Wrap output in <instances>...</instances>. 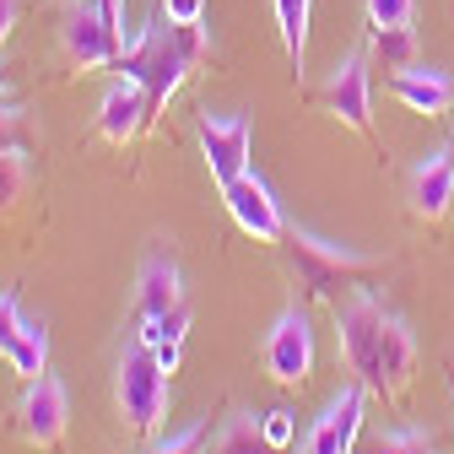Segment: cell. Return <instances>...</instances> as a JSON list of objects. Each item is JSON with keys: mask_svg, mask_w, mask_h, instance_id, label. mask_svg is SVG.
I'll use <instances>...</instances> for the list:
<instances>
[{"mask_svg": "<svg viewBox=\"0 0 454 454\" xmlns=\"http://www.w3.org/2000/svg\"><path fill=\"white\" fill-rule=\"evenodd\" d=\"M384 325H389V309L379 303L373 287H357L347 303H335V347H340V363H347L357 373V384H368V389L379 379Z\"/></svg>", "mask_w": 454, "mask_h": 454, "instance_id": "cell-4", "label": "cell"}, {"mask_svg": "<svg viewBox=\"0 0 454 454\" xmlns=\"http://www.w3.org/2000/svg\"><path fill=\"white\" fill-rule=\"evenodd\" d=\"M368 54H373L389 76H395V71H411V66H417V33H411V22H406V27H373Z\"/></svg>", "mask_w": 454, "mask_h": 454, "instance_id": "cell-18", "label": "cell"}, {"mask_svg": "<svg viewBox=\"0 0 454 454\" xmlns=\"http://www.w3.org/2000/svg\"><path fill=\"white\" fill-rule=\"evenodd\" d=\"M449 157H454V141H449Z\"/></svg>", "mask_w": 454, "mask_h": 454, "instance_id": "cell-34", "label": "cell"}, {"mask_svg": "<svg viewBox=\"0 0 454 454\" xmlns=\"http://www.w3.org/2000/svg\"><path fill=\"white\" fill-rule=\"evenodd\" d=\"M200 454H276V449H270V438H265V417H260V411H239Z\"/></svg>", "mask_w": 454, "mask_h": 454, "instance_id": "cell-17", "label": "cell"}, {"mask_svg": "<svg viewBox=\"0 0 454 454\" xmlns=\"http://www.w3.org/2000/svg\"><path fill=\"white\" fill-rule=\"evenodd\" d=\"M417 379V335L401 314H389L384 325V347H379V379H373V395L384 401H406V389Z\"/></svg>", "mask_w": 454, "mask_h": 454, "instance_id": "cell-14", "label": "cell"}, {"mask_svg": "<svg viewBox=\"0 0 454 454\" xmlns=\"http://www.w3.org/2000/svg\"><path fill=\"white\" fill-rule=\"evenodd\" d=\"M33 184V168H27V152H0V216H6Z\"/></svg>", "mask_w": 454, "mask_h": 454, "instance_id": "cell-22", "label": "cell"}, {"mask_svg": "<svg viewBox=\"0 0 454 454\" xmlns=\"http://www.w3.org/2000/svg\"><path fill=\"white\" fill-rule=\"evenodd\" d=\"M22 330H27V319H22L17 293H0V357H12V347L22 340Z\"/></svg>", "mask_w": 454, "mask_h": 454, "instance_id": "cell-26", "label": "cell"}, {"mask_svg": "<svg viewBox=\"0 0 454 454\" xmlns=\"http://www.w3.org/2000/svg\"><path fill=\"white\" fill-rule=\"evenodd\" d=\"M260 363L281 389H303L309 384V373H314V330H309L303 309H287L270 325L265 347H260Z\"/></svg>", "mask_w": 454, "mask_h": 454, "instance_id": "cell-7", "label": "cell"}, {"mask_svg": "<svg viewBox=\"0 0 454 454\" xmlns=\"http://www.w3.org/2000/svg\"><path fill=\"white\" fill-rule=\"evenodd\" d=\"M200 449H206V427H184L174 438H162L152 454H200Z\"/></svg>", "mask_w": 454, "mask_h": 454, "instance_id": "cell-28", "label": "cell"}, {"mask_svg": "<svg viewBox=\"0 0 454 454\" xmlns=\"http://www.w3.org/2000/svg\"><path fill=\"white\" fill-rule=\"evenodd\" d=\"M449 389H454V368H449Z\"/></svg>", "mask_w": 454, "mask_h": 454, "instance_id": "cell-33", "label": "cell"}, {"mask_svg": "<svg viewBox=\"0 0 454 454\" xmlns=\"http://www.w3.org/2000/svg\"><path fill=\"white\" fill-rule=\"evenodd\" d=\"M38 146V120L17 103H0V152H33Z\"/></svg>", "mask_w": 454, "mask_h": 454, "instance_id": "cell-21", "label": "cell"}, {"mask_svg": "<svg viewBox=\"0 0 454 454\" xmlns=\"http://www.w3.org/2000/svg\"><path fill=\"white\" fill-rule=\"evenodd\" d=\"M6 98H12V71L0 66V103H6Z\"/></svg>", "mask_w": 454, "mask_h": 454, "instance_id": "cell-32", "label": "cell"}, {"mask_svg": "<svg viewBox=\"0 0 454 454\" xmlns=\"http://www.w3.org/2000/svg\"><path fill=\"white\" fill-rule=\"evenodd\" d=\"M174 309H184V276H179V265L168 260V254H146L141 276H136V314L141 319H162V314H174Z\"/></svg>", "mask_w": 454, "mask_h": 454, "instance_id": "cell-15", "label": "cell"}, {"mask_svg": "<svg viewBox=\"0 0 454 454\" xmlns=\"http://www.w3.org/2000/svg\"><path fill=\"white\" fill-rule=\"evenodd\" d=\"M325 108L340 125H352L357 136L373 141V92H368V49H352L325 82Z\"/></svg>", "mask_w": 454, "mask_h": 454, "instance_id": "cell-8", "label": "cell"}, {"mask_svg": "<svg viewBox=\"0 0 454 454\" xmlns=\"http://www.w3.org/2000/svg\"><path fill=\"white\" fill-rule=\"evenodd\" d=\"M222 206H227V216H233L254 244H281V233H287V216H281V206H276V195L265 190L260 174L233 179L222 190Z\"/></svg>", "mask_w": 454, "mask_h": 454, "instance_id": "cell-9", "label": "cell"}, {"mask_svg": "<svg viewBox=\"0 0 454 454\" xmlns=\"http://www.w3.org/2000/svg\"><path fill=\"white\" fill-rule=\"evenodd\" d=\"M368 27H406L417 17V0H363Z\"/></svg>", "mask_w": 454, "mask_h": 454, "instance_id": "cell-25", "label": "cell"}, {"mask_svg": "<svg viewBox=\"0 0 454 454\" xmlns=\"http://www.w3.org/2000/svg\"><path fill=\"white\" fill-rule=\"evenodd\" d=\"M363 406H368V384H347L335 395V401L325 406V417L309 427L303 449L309 454H352L357 433H363Z\"/></svg>", "mask_w": 454, "mask_h": 454, "instance_id": "cell-10", "label": "cell"}, {"mask_svg": "<svg viewBox=\"0 0 454 454\" xmlns=\"http://www.w3.org/2000/svg\"><path fill=\"white\" fill-rule=\"evenodd\" d=\"M114 401H120V417L130 433H157L162 417H168V401H174V389H168V368L157 363L152 347L130 340L125 357H120V379H114Z\"/></svg>", "mask_w": 454, "mask_h": 454, "instance_id": "cell-3", "label": "cell"}, {"mask_svg": "<svg viewBox=\"0 0 454 454\" xmlns=\"http://www.w3.org/2000/svg\"><path fill=\"white\" fill-rule=\"evenodd\" d=\"M309 12H314V0H276L281 43H287V60L298 76H303V49H309Z\"/></svg>", "mask_w": 454, "mask_h": 454, "instance_id": "cell-19", "label": "cell"}, {"mask_svg": "<svg viewBox=\"0 0 454 454\" xmlns=\"http://www.w3.org/2000/svg\"><path fill=\"white\" fill-rule=\"evenodd\" d=\"M6 363H12L27 384H33V379H43V373H49V330L27 319V330H22V340L12 347V357H6Z\"/></svg>", "mask_w": 454, "mask_h": 454, "instance_id": "cell-20", "label": "cell"}, {"mask_svg": "<svg viewBox=\"0 0 454 454\" xmlns=\"http://www.w3.org/2000/svg\"><path fill=\"white\" fill-rule=\"evenodd\" d=\"M120 33L108 27V17H103V6L98 0H71V12H66V22H60V60L71 66V71H103V66H114L120 60Z\"/></svg>", "mask_w": 454, "mask_h": 454, "instance_id": "cell-6", "label": "cell"}, {"mask_svg": "<svg viewBox=\"0 0 454 454\" xmlns=\"http://www.w3.org/2000/svg\"><path fill=\"white\" fill-rule=\"evenodd\" d=\"M406 200H411V216L417 222H443L449 216V206H454V157H449V146L443 152H427L411 168Z\"/></svg>", "mask_w": 454, "mask_h": 454, "instance_id": "cell-12", "label": "cell"}, {"mask_svg": "<svg viewBox=\"0 0 454 454\" xmlns=\"http://www.w3.org/2000/svg\"><path fill=\"white\" fill-rule=\"evenodd\" d=\"M200 152H206V168L211 179L227 190L233 179L249 174V120L244 114H233V120H200Z\"/></svg>", "mask_w": 454, "mask_h": 454, "instance_id": "cell-11", "label": "cell"}, {"mask_svg": "<svg viewBox=\"0 0 454 454\" xmlns=\"http://www.w3.org/2000/svg\"><path fill=\"white\" fill-rule=\"evenodd\" d=\"M168 27H174V43H179V54L190 60V71H200L211 60V33H206V22H168Z\"/></svg>", "mask_w": 454, "mask_h": 454, "instance_id": "cell-23", "label": "cell"}, {"mask_svg": "<svg viewBox=\"0 0 454 454\" xmlns=\"http://www.w3.org/2000/svg\"><path fill=\"white\" fill-rule=\"evenodd\" d=\"M373 454H438V449H433V438L422 427H395V433H384L373 443Z\"/></svg>", "mask_w": 454, "mask_h": 454, "instance_id": "cell-24", "label": "cell"}, {"mask_svg": "<svg viewBox=\"0 0 454 454\" xmlns=\"http://www.w3.org/2000/svg\"><path fill=\"white\" fill-rule=\"evenodd\" d=\"M168 22H206V0H162Z\"/></svg>", "mask_w": 454, "mask_h": 454, "instance_id": "cell-29", "label": "cell"}, {"mask_svg": "<svg viewBox=\"0 0 454 454\" xmlns=\"http://www.w3.org/2000/svg\"><path fill=\"white\" fill-rule=\"evenodd\" d=\"M12 427H17V438H22L27 449L60 454V449H66V427H71V395H66V384L54 379V373L33 379V384L22 389L17 411H12Z\"/></svg>", "mask_w": 454, "mask_h": 454, "instance_id": "cell-5", "label": "cell"}, {"mask_svg": "<svg viewBox=\"0 0 454 454\" xmlns=\"http://www.w3.org/2000/svg\"><path fill=\"white\" fill-rule=\"evenodd\" d=\"M298 454H309V449H298Z\"/></svg>", "mask_w": 454, "mask_h": 454, "instance_id": "cell-35", "label": "cell"}, {"mask_svg": "<svg viewBox=\"0 0 454 454\" xmlns=\"http://www.w3.org/2000/svg\"><path fill=\"white\" fill-rule=\"evenodd\" d=\"M389 92L401 98L411 114H427V120H443V114L454 108V82H449V71H433V66L395 71L389 76Z\"/></svg>", "mask_w": 454, "mask_h": 454, "instance_id": "cell-16", "label": "cell"}, {"mask_svg": "<svg viewBox=\"0 0 454 454\" xmlns=\"http://www.w3.org/2000/svg\"><path fill=\"white\" fill-rule=\"evenodd\" d=\"M17 12H22L17 0H0V43L12 38V27H17Z\"/></svg>", "mask_w": 454, "mask_h": 454, "instance_id": "cell-31", "label": "cell"}, {"mask_svg": "<svg viewBox=\"0 0 454 454\" xmlns=\"http://www.w3.org/2000/svg\"><path fill=\"white\" fill-rule=\"evenodd\" d=\"M281 260H287V276L298 281V293L309 303H335V287H347L352 276L384 270V260L357 254L347 244H330L319 233H303V227H293V222H287V233H281Z\"/></svg>", "mask_w": 454, "mask_h": 454, "instance_id": "cell-1", "label": "cell"}, {"mask_svg": "<svg viewBox=\"0 0 454 454\" xmlns=\"http://www.w3.org/2000/svg\"><path fill=\"white\" fill-rule=\"evenodd\" d=\"M98 6H103V17H108V27H114V33H120V38H125V0H98Z\"/></svg>", "mask_w": 454, "mask_h": 454, "instance_id": "cell-30", "label": "cell"}, {"mask_svg": "<svg viewBox=\"0 0 454 454\" xmlns=\"http://www.w3.org/2000/svg\"><path fill=\"white\" fill-rule=\"evenodd\" d=\"M146 125H152V114H146V92H141V82L120 76V82L103 92V108H98V136H103L108 146H120V152H125Z\"/></svg>", "mask_w": 454, "mask_h": 454, "instance_id": "cell-13", "label": "cell"}, {"mask_svg": "<svg viewBox=\"0 0 454 454\" xmlns=\"http://www.w3.org/2000/svg\"><path fill=\"white\" fill-rule=\"evenodd\" d=\"M114 71L130 76V82H141V92H146V114H152V125H157L162 103L184 87L190 60H184L179 43H174V27L152 22V27H141L130 43H120V60H114Z\"/></svg>", "mask_w": 454, "mask_h": 454, "instance_id": "cell-2", "label": "cell"}, {"mask_svg": "<svg viewBox=\"0 0 454 454\" xmlns=\"http://www.w3.org/2000/svg\"><path fill=\"white\" fill-rule=\"evenodd\" d=\"M265 438H270V449H276V454H287V449H293V438H298V417H293L287 406L265 411Z\"/></svg>", "mask_w": 454, "mask_h": 454, "instance_id": "cell-27", "label": "cell"}]
</instances>
